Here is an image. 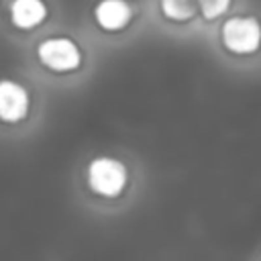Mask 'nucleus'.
<instances>
[{
  "label": "nucleus",
  "mask_w": 261,
  "mask_h": 261,
  "mask_svg": "<svg viewBox=\"0 0 261 261\" xmlns=\"http://www.w3.org/2000/svg\"><path fill=\"white\" fill-rule=\"evenodd\" d=\"M35 112V96L27 84L0 77V130L14 133L29 126Z\"/></svg>",
  "instance_id": "obj_2"
},
{
  "label": "nucleus",
  "mask_w": 261,
  "mask_h": 261,
  "mask_svg": "<svg viewBox=\"0 0 261 261\" xmlns=\"http://www.w3.org/2000/svg\"><path fill=\"white\" fill-rule=\"evenodd\" d=\"M232 0H198V12L206 20H216L228 12Z\"/></svg>",
  "instance_id": "obj_8"
},
{
  "label": "nucleus",
  "mask_w": 261,
  "mask_h": 261,
  "mask_svg": "<svg viewBox=\"0 0 261 261\" xmlns=\"http://www.w3.org/2000/svg\"><path fill=\"white\" fill-rule=\"evenodd\" d=\"M220 43L234 57H249L261 49V22L255 16H230L220 27Z\"/></svg>",
  "instance_id": "obj_4"
},
{
  "label": "nucleus",
  "mask_w": 261,
  "mask_h": 261,
  "mask_svg": "<svg viewBox=\"0 0 261 261\" xmlns=\"http://www.w3.org/2000/svg\"><path fill=\"white\" fill-rule=\"evenodd\" d=\"M8 16L16 29L33 31L47 18V4L45 0H12Z\"/></svg>",
  "instance_id": "obj_6"
},
{
  "label": "nucleus",
  "mask_w": 261,
  "mask_h": 261,
  "mask_svg": "<svg viewBox=\"0 0 261 261\" xmlns=\"http://www.w3.org/2000/svg\"><path fill=\"white\" fill-rule=\"evenodd\" d=\"M251 261H261V249H259V251H257V253H255V257H253V259H251Z\"/></svg>",
  "instance_id": "obj_9"
},
{
  "label": "nucleus",
  "mask_w": 261,
  "mask_h": 261,
  "mask_svg": "<svg viewBox=\"0 0 261 261\" xmlns=\"http://www.w3.org/2000/svg\"><path fill=\"white\" fill-rule=\"evenodd\" d=\"M141 169L124 151H96L86 157L80 169V192L92 208L120 210L137 194Z\"/></svg>",
  "instance_id": "obj_1"
},
{
  "label": "nucleus",
  "mask_w": 261,
  "mask_h": 261,
  "mask_svg": "<svg viewBox=\"0 0 261 261\" xmlns=\"http://www.w3.org/2000/svg\"><path fill=\"white\" fill-rule=\"evenodd\" d=\"M94 20L106 33L124 31L133 20V6L126 0H100L94 6Z\"/></svg>",
  "instance_id": "obj_5"
},
{
  "label": "nucleus",
  "mask_w": 261,
  "mask_h": 261,
  "mask_svg": "<svg viewBox=\"0 0 261 261\" xmlns=\"http://www.w3.org/2000/svg\"><path fill=\"white\" fill-rule=\"evenodd\" d=\"M159 8L171 22H188L198 14V0H159Z\"/></svg>",
  "instance_id": "obj_7"
},
{
  "label": "nucleus",
  "mask_w": 261,
  "mask_h": 261,
  "mask_svg": "<svg viewBox=\"0 0 261 261\" xmlns=\"http://www.w3.org/2000/svg\"><path fill=\"white\" fill-rule=\"evenodd\" d=\"M37 61L53 75H69L84 67L86 53L75 39L55 35L37 45Z\"/></svg>",
  "instance_id": "obj_3"
}]
</instances>
